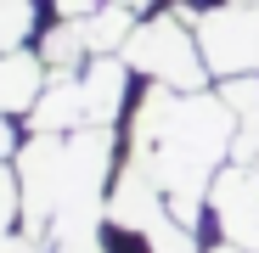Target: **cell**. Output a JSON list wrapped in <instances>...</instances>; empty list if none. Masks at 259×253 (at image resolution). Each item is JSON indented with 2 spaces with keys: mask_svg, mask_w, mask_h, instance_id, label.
Returning a JSON list of instances; mask_svg holds the SVG:
<instances>
[{
  "mask_svg": "<svg viewBox=\"0 0 259 253\" xmlns=\"http://www.w3.org/2000/svg\"><path fill=\"white\" fill-rule=\"evenodd\" d=\"M237 130H242V118L231 113V102L220 90H163V84H147L136 118H130L124 163L152 175V186L169 197V208L186 225H197L203 208H208V191H214V175L237 152Z\"/></svg>",
  "mask_w": 259,
  "mask_h": 253,
  "instance_id": "cell-1",
  "label": "cell"
},
{
  "mask_svg": "<svg viewBox=\"0 0 259 253\" xmlns=\"http://www.w3.org/2000/svg\"><path fill=\"white\" fill-rule=\"evenodd\" d=\"M17 180H23V231L46 242L102 231L118 180V141L113 130L28 135L17 152Z\"/></svg>",
  "mask_w": 259,
  "mask_h": 253,
  "instance_id": "cell-2",
  "label": "cell"
},
{
  "mask_svg": "<svg viewBox=\"0 0 259 253\" xmlns=\"http://www.w3.org/2000/svg\"><path fill=\"white\" fill-rule=\"evenodd\" d=\"M124 62H130V73H141L147 84H163V90H208V79H214V68L197 45V28L181 23L175 12H158L130 34Z\"/></svg>",
  "mask_w": 259,
  "mask_h": 253,
  "instance_id": "cell-3",
  "label": "cell"
},
{
  "mask_svg": "<svg viewBox=\"0 0 259 253\" xmlns=\"http://www.w3.org/2000/svg\"><path fill=\"white\" fill-rule=\"evenodd\" d=\"M197 45L208 57V68L220 79H237V73H259V0L253 6H214V12H197Z\"/></svg>",
  "mask_w": 259,
  "mask_h": 253,
  "instance_id": "cell-4",
  "label": "cell"
},
{
  "mask_svg": "<svg viewBox=\"0 0 259 253\" xmlns=\"http://www.w3.org/2000/svg\"><path fill=\"white\" fill-rule=\"evenodd\" d=\"M208 214L220 220V236L259 253V169L253 163H226L214 175V191H208Z\"/></svg>",
  "mask_w": 259,
  "mask_h": 253,
  "instance_id": "cell-5",
  "label": "cell"
},
{
  "mask_svg": "<svg viewBox=\"0 0 259 253\" xmlns=\"http://www.w3.org/2000/svg\"><path fill=\"white\" fill-rule=\"evenodd\" d=\"M130 96V62L124 57H91L79 68V107H84V130H113L124 118Z\"/></svg>",
  "mask_w": 259,
  "mask_h": 253,
  "instance_id": "cell-6",
  "label": "cell"
},
{
  "mask_svg": "<svg viewBox=\"0 0 259 253\" xmlns=\"http://www.w3.org/2000/svg\"><path fill=\"white\" fill-rule=\"evenodd\" d=\"M39 96H46V57L6 51V57H0V113H6V118L34 113Z\"/></svg>",
  "mask_w": 259,
  "mask_h": 253,
  "instance_id": "cell-7",
  "label": "cell"
},
{
  "mask_svg": "<svg viewBox=\"0 0 259 253\" xmlns=\"http://www.w3.org/2000/svg\"><path fill=\"white\" fill-rule=\"evenodd\" d=\"M34 0H0V57L6 51H23V39L34 34Z\"/></svg>",
  "mask_w": 259,
  "mask_h": 253,
  "instance_id": "cell-8",
  "label": "cell"
},
{
  "mask_svg": "<svg viewBox=\"0 0 259 253\" xmlns=\"http://www.w3.org/2000/svg\"><path fill=\"white\" fill-rule=\"evenodd\" d=\"M23 220V180H17V163H0V242H6Z\"/></svg>",
  "mask_w": 259,
  "mask_h": 253,
  "instance_id": "cell-9",
  "label": "cell"
},
{
  "mask_svg": "<svg viewBox=\"0 0 259 253\" xmlns=\"http://www.w3.org/2000/svg\"><path fill=\"white\" fill-rule=\"evenodd\" d=\"M231 158L259 169V107H253V113H242V130H237V152H231Z\"/></svg>",
  "mask_w": 259,
  "mask_h": 253,
  "instance_id": "cell-10",
  "label": "cell"
},
{
  "mask_svg": "<svg viewBox=\"0 0 259 253\" xmlns=\"http://www.w3.org/2000/svg\"><path fill=\"white\" fill-rule=\"evenodd\" d=\"M17 152H23V135L12 130V118L0 113V163H17Z\"/></svg>",
  "mask_w": 259,
  "mask_h": 253,
  "instance_id": "cell-11",
  "label": "cell"
},
{
  "mask_svg": "<svg viewBox=\"0 0 259 253\" xmlns=\"http://www.w3.org/2000/svg\"><path fill=\"white\" fill-rule=\"evenodd\" d=\"M107 0H51V12L57 17H91V12H102Z\"/></svg>",
  "mask_w": 259,
  "mask_h": 253,
  "instance_id": "cell-12",
  "label": "cell"
},
{
  "mask_svg": "<svg viewBox=\"0 0 259 253\" xmlns=\"http://www.w3.org/2000/svg\"><path fill=\"white\" fill-rule=\"evenodd\" d=\"M203 253H248V247H237V242H214V247H203Z\"/></svg>",
  "mask_w": 259,
  "mask_h": 253,
  "instance_id": "cell-13",
  "label": "cell"
},
{
  "mask_svg": "<svg viewBox=\"0 0 259 253\" xmlns=\"http://www.w3.org/2000/svg\"><path fill=\"white\" fill-rule=\"evenodd\" d=\"M124 6H136V12H141V6H163V0H124Z\"/></svg>",
  "mask_w": 259,
  "mask_h": 253,
  "instance_id": "cell-14",
  "label": "cell"
},
{
  "mask_svg": "<svg viewBox=\"0 0 259 253\" xmlns=\"http://www.w3.org/2000/svg\"><path fill=\"white\" fill-rule=\"evenodd\" d=\"M226 6H253V0H226Z\"/></svg>",
  "mask_w": 259,
  "mask_h": 253,
  "instance_id": "cell-15",
  "label": "cell"
}]
</instances>
